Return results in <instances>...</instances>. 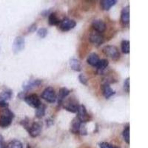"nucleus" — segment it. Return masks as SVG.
Returning <instances> with one entry per match:
<instances>
[{
	"label": "nucleus",
	"mask_w": 148,
	"mask_h": 148,
	"mask_svg": "<svg viewBox=\"0 0 148 148\" xmlns=\"http://www.w3.org/2000/svg\"><path fill=\"white\" fill-rule=\"evenodd\" d=\"M79 133H80L81 135H84V136L87 135V133H88L87 129H86L85 125H84V123H82L81 127H80V130H79Z\"/></svg>",
	"instance_id": "nucleus-30"
},
{
	"label": "nucleus",
	"mask_w": 148,
	"mask_h": 148,
	"mask_svg": "<svg viewBox=\"0 0 148 148\" xmlns=\"http://www.w3.org/2000/svg\"><path fill=\"white\" fill-rule=\"evenodd\" d=\"M25 96H26L25 92H21L18 94V97L19 98V99H24L25 98Z\"/></svg>",
	"instance_id": "nucleus-36"
},
{
	"label": "nucleus",
	"mask_w": 148,
	"mask_h": 148,
	"mask_svg": "<svg viewBox=\"0 0 148 148\" xmlns=\"http://www.w3.org/2000/svg\"><path fill=\"white\" fill-rule=\"evenodd\" d=\"M100 148H112V145L107 142H101L99 145Z\"/></svg>",
	"instance_id": "nucleus-33"
},
{
	"label": "nucleus",
	"mask_w": 148,
	"mask_h": 148,
	"mask_svg": "<svg viewBox=\"0 0 148 148\" xmlns=\"http://www.w3.org/2000/svg\"><path fill=\"white\" fill-rule=\"evenodd\" d=\"M79 80L82 84H84V85H87V84H88V79H87V77H86L84 74L82 73L79 75Z\"/></svg>",
	"instance_id": "nucleus-28"
},
{
	"label": "nucleus",
	"mask_w": 148,
	"mask_h": 148,
	"mask_svg": "<svg viewBox=\"0 0 148 148\" xmlns=\"http://www.w3.org/2000/svg\"><path fill=\"white\" fill-rule=\"evenodd\" d=\"M25 41L22 36H17L14 39V43H13V51L15 53L21 52V51L25 48Z\"/></svg>",
	"instance_id": "nucleus-8"
},
{
	"label": "nucleus",
	"mask_w": 148,
	"mask_h": 148,
	"mask_svg": "<svg viewBox=\"0 0 148 148\" xmlns=\"http://www.w3.org/2000/svg\"><path fill=\"white\" fill-rule=\"evenodd\" d=\"M81 125L82 122L77 117L74 118L71 121L70 131L73 134H79V130H80Z\"/></svg>",
	"instance_id": "nucleus-14"
},
{
	"label": "nucleus",
	"mask_w": 148,
	"mask_h": 148,
	"mask_svg": "<svg viewBox=\"0 0 148 148\" xmlns=\"http://www.w3.org/2000/svg\"><path fill=\"white\" fill-rule=\"evenodd\" d=\"M70 65H71V69L76 72H79L82 71V64L81 62L78 59H72L70 61Z\"/></svg>",
	"instance_id": "nucleus-20"
},
{
	"label": "nucleus",
	"mask_w": 148,
	"mask_h": 148,
	"mask_svg": "<svg viewBox=\"0 0 148 148\" xmlns=\"http://www.w3.org/2000/svg\"><path fill=\"white\" fill-rule=\"evenodd\" d=\"M47 34V29L44 28V27H42V28L39 29L38 31H37V35L39 36L41 39H44V38H45Z\"/></svg>",
	"instance_id": "nucleus-27"
},
{
	"label": "nucleus",
	"mask_w": 148,
	"mask_h": 148,
	"mask_svg": "<svg viewBox=\"0 0 148 148\" xmlns=\"http://www.w3.org/2000/svg\"><path fill=\"white\" fill-rule=\"evenodd\" d=\"M14 118V113L10 111L8 108H5L2 112V116L0 117V126L2 127H7L10 126Z\"/></svg>",
	"instance_id": "nucleus-1"
},
{
	"label": "nucleus",
	"mask_w": 148,
	"mask_h": 148,
	"mask_svg": "<svg viewBox=\"0 0 148 148\" xmlns=\"http://www.w3.org/2000/svg\"><path fill=\"white\" fill-rule=\"evenodd\" d=\"M121 51L125 54H128L130 53V42L127 40H123L121 44Z\"/></svg>",
	"instance_id": "nucleus-24"
},
{
	"label": "nucleus",
	"mask_w": 148,
	"mask_h": 148,
	"mask_svg": "<svg viewBox=\"0 0 148 148\" xmlns=\"http://www.w3.org/2000/svg\"><path fill=\"white\" fill-rule=\"evenodd\" d=\"M0 51H1V47H0Z\"/></svg>",
	"instance_id": "nucleus-40"
},
{
	"label": "nucleus",
	"mask_w": 148,
	"mask_h": 148,
	"mask_svg": "<svg viewBox=\"0 0 148 148\" xmlns=\"http://www.w3.org/2000/svg\"><path fill=\"white\" fill-rule=\"evenodd\" d=\"M124 89L127 92H130V79L127 78L125 79V82H124Z\"/></svg>",
	"instance_id": "nucleus-29"
},
{
	"label": "nucleus",
	"mask_w": 148,
	"mask_h": 148,
	"mask_svg": "<svg viewBox=\"0 0 148 148\" xmlns=\"http://www.w3.org/2000/svg\"><path fill=\"white\" fill-rule=\"evenodd\" d=\"M89 40L90 41L91 43L94 44L95 45L99 46L104 42V37L99 33L92 32L90 35Z\"/></svg>",
	"instance_id": "nucleus-11"
},
{
	"label": "nucleus",
	"mask_w": 148,
	"mask_h": 148,
	"mask_svg": "<svg viewBox=\"0 0 148 148\" xmlns=\"http://www.w3.org/2000/svg\"><path fill=\"white\" fill-rule=\"evenodd\" d=\"M8 104L5 101H0V108H8Z\"/></svg>",
	"instance_id": "nucleus-34"
},
{
	"label": "nucleus",
	"mask_w": 148,
	"mask_h": 148,
	"mask_svg": "<svg viewBox=\"0 0 148 148\" xmlns=\"http://www.w3.org/2000/svg\"><path fill=\"white\" fill-rule=\"evenodd\" d=\"M77 118L80 120L82 123H86L90 120V116L88 114L87 109L84 105H79L77 110Z\"/></svg>",
	"instance_id": "nucleus-6"
},
{
	"label": "nucleus",
	"mask_w": 148,
	"mask_h": 148,
	"mask_svg": "<svg viewBox=\"0 0 148 148\" xmlns=\"http://www.w3.org/2000/svg\"><path fill=\"white\" fill-rule=\"evenodd\" d=\"M41 14H42V16H46L50 14V10H43V11L41 13Z\"/></svg>",
	"instance_id": "nucleus-38"
},
{
	"label": "nucleus",
	"mask_w": 148,
	"mask_h": 148,
	"mask_svg": "<svg viewBox=\"0 0 148 148\" xmlns=\"http://www.w3.org/2000/svg\"><path fill=\"white\" fill-rule=\"evenodd\" d=\"M76 25V22L73 19H70L68 18H64L63 20H61L60 24L59 25V28L63 32L69 31L71 29L74 28Z\"/></svg>",
	"instance_id": "nucleus-5"
},
{
	"label": "nucleus",
	"mask_w": 148,
	"mask_h": 148,
	"mask_svg": "<svg viewBox=\"0 0 148 148\" xmlns=\"http://www.w3.org/2000/svg\"><path fill=\"white\" fill-rule=\"evenodd\" d=\"M117 1L116 0H102L100 2V5L102 10H109L111 8L114 6Z\"/></svg>",
	"instance_id": "nucleus-18"
},
{
	"label": "nucleus",
	"mask_w": 148,
	"mask_h": 148,
	"mask_svg": "<svg viewBox=\"0 0 148 148\" xmlns=\"http://www.w3.org/2000/svg\"><path fill=\"white\" fill-rule=\"evenodd\" d=\"M0 148H5L3 137H2V135H0Z\"/></svg>",
	"instance_id": "nucleus-35"
},
{
	"label": "nucleus",
	"mask_w": 148,
	"mask_h": 148,
	"mask_svg": "<svg viewBox=\"0 0 148 148\" xmlns=\"http://www.w3.org/2000/svg\"><path fill=\"white\" fill-rule=\"evenodd\" d=\"M123 135V138L125 139V142L127 144H129L130 143V127L129 126L126 127L124 130V131L122 133Z\"/></svg>",
	"instance_id": "nucleus-26"
},
{
	"label": "nucleus",
	"mask_w": 148,
	"mask_h": 148,
	"mask_svg": "<svg viewBox=\"0 0 148 148\" xmlns=\"http://www.w3.org/2000/svg\"><path fill=\"white\" fill-rule=\"evenodd\" d=\"M42 81L41 79H34V80H29V81L24 82L22 84V88L25 91H28L34 88H38L41 85Z\"/></svg>",
	"instance_id": "nucleus-10"
},
{
	"label": "nucleus",
	"mask_w": 148,
	"mask_h": 148,
	"mask_svg": "<svg viewBox=\"0 0 148 148\" xmlns=\"http://www.w3.org/2000/svg\"><path fill=\"white\" fill-rule=\"evenodd\" d=\"M13 96V92L11 90H6L2 92V93H0V101H6V100L10 99Z\"/></svg>",
	"instance_id": "nucleus-23"
},
{
	"label": "nucleus",
	"mask_w": 148,
	"mask_h": 148,
	"mask_svg": "<svg viewBox=\"0 0 148 148\" xmlns=\"http://www.w3.org/2000/svg\"><path fill=\"white\" fill-rule=\"evenodd\" d=\"M47 121V126H51V125H53V120L51 119H48L46 120Z\"/></svg>",
	"instance_id": "nucleus-37"
},
{
	"label": "nucleus",
	"mask_w": 148,
	"mask_h": 148,
	"mask_svg": "<svg viewBox=\"0 0 148 148\" xmlns=\"http://www.w3.org/2000/svg\"><path fill=\"white\" fill-rule=\"evenodd\" d=\"M130 21V7L127 5L122 9L121 13V22L124 26L127 25Z\"/></svg>",
	"instance_id": "nucleus-13"
},
{
	"label": "nucleus",
	"mask_w": 148,
	"mask_h": 148,
	"mask_svg": "<svg viewBox=\"0 0 148 148\" xmlns=\"http://www.w3.org/2000/svg\"><path fill=\"white\" fill-rule=\"evenodd\" d=\"M92 27L96 30V32L101 34L106 30V24L101 19H95L92 22Z\"/></svg>",
	"instance_id": "nucleus-12"
},
{
	"label": "nucleus",
	"mask_w": 148,
	"mask_h": 148,
	"mask_svg": "<svg viewBox=\"0 0 148 148\" xmlns=\"http://www.w3.org/2000/svg\"><path fill=\"white\" fill-rule=\"evenodd\" d=\"M36 116L38 119L42 118L43 116L45 114V109L46 106L45 104H41L39 107L37 108H36Z\"/></svg>",
	"instance_id": "nucleus-21"
},
{
	"label": "nucleus",
	"mask_w": 148,
	"mask_h": 148,
	"mask_svg": "<svg viewBox=\"0 0 148 148\" xmlns=\"http://www.w3.org/2000/svg\"><path fill=\"white\" fill-rule=\"evenodd\" d=\"M79 107V105L78 104L77 100L74 97L69 98L68 99L66 100L65 102H64V104H63V108L66 110L71 112V113H76Z\"/></svg>",
	"instance_id": "nucleus-4"
},
{
	"label": "nucleus",
	"mask_w": 148,
	"mask_h": 148,
	"mask_svg": "<svg viewBox=\"0 0 148 148\" xmlns=\"http://www.w3.org/2000/svg\"><path fill=\"white\" fill-rule=\"evenodd\" d=\"M103 53L113 60L117 61L120 58V53L116 46L107 45L103 48Z\"/></svg>",
	"instance_id": "nucleus-2"
},
{
	"label": "nucleus",
	"mask_w": 148,
	"mask_h": 148,
	"mask_svg": "<svg viewBox=\"0 0 148 148\" xmlns=\"http://www.w3.org/2000/svg\"><path fill=\"white\" fill-rule=\"evenodd\" d=\"M70 93H71V90L67 89V88H62L59 89V94H58V103H59V105H60L63 102L65 97H67Z\"/></svg>",
	"instance_id": "nucleus-16"
},
{
	"label": "nucleus",
	"mask_w": 148,
	"mask_h": 148,
	"mask_svg": "<svg viewBox=\"0 0 148 148\" xmlns=\"http://www.w3.org/2000/svg\"><path fill=\"white\" fill-rule=\"evenodd\" d=\"M24 100L25 101V102L28 104L29 106L32 107L34 108H37L42 104L39 96L36 94H30L28 96H26Z\"/></svg>",
	"instance_id": "nucleus-7"
},
{
	"label": "nucleus",
	"mask_w": 148,
	"mask_h": 148,
	"mask_svg": "<svg viewBox=\"0 0 148 148\" xmlns=\"http://www.w3.org/2000/svg\"><path fill=\"white\" fill-rule=\"evenodd\" d=\"M21 125H22V126L24 127L25 128L26 130H27V129L29 128V119L27 118H26L25 119L22 120V121H21Z\"/></svg>",
	"instance_id": "nucleus-31"
},
{
	"label": "nucleus",
	"mask_w": 148,
	"mask_h": 148,
	"mask_svg": "<svg viewBox=\"0 0 148 148\" xmlns=\"http://www.w3.org/2000/svg\"><path fill=\"white\" fill-rule=\"evenodd\" d=\"M42 125L40 122H34L27 129L29 135L33 138L37 137L42 132Z\"/></svg>",
	"instance_id": "nucleus-9"
},
{
	"label": "nucleus",
	"mask_w": 148,
	"mask_h": 148,
	"mask_svg": "<svg viewBox=\"0 0 148 148\" xmlns=\"http://www.w3.org/2000/svg\"><path fill=\"white\" fill-rule=\"evenodd\" d=\"M108 64H109V62H108V61L107 60V59H101V60L99 61V64L96 66L98 71H99V72H102L103 71H104V70L108 67Z\"/></svg>",
	"instance_id": "nucleus-22"
},
{
	"label": "nucleus",
	"mask_w": 148,
	"mask_h": 148,
	"mask_svg": "<svg viewBox=\"0 0 148 148\" xmlns=\"http://www.w3.org/2000/svg\"><path fill=\"white\" fill-rule=\"evenodd\" d=\"M100 59L99 57V56L95 53H92L88 56V59H87V62L90 64V65L92 66V67H96L97 64L99 62Z\"/></svg>",
	"instance_id": "nucleus-17"
},
{
	"label": "nucleus",
	"mask_w": 148,
	"mask_h": 148,
	"mask_svg": "<svg viewBox=\"0 0 148 148\" xmlns=\"http://www.w3.org/2000/svg\"><path fill=\"white\" fill-rule=\"evenodd\" d=\"M42 99L45 100L49 103H54L56 101V95L55 90L52 87H48L45 88L41 95Z\"/></svg>",
	"instance_id": "nucleus-3"
},
{
	"label": "nucleus",
	"mask_w": 148,
	"mask_h": 148,
	"mask_svg": "<svg viewBox=\"0 0 148 148\" xmlns=\"http://www.w3.org/2000/svg\"><path fill=\"white\" fill-rule=\"evenodd\" d=\"M48 22L50 25H59L61 20L58 18L56 13H51L48 16Z\"/></svg>",
	"instance_id": "nucleus-19"
},
{
	"label": "nucleus",
	"mask_w": 148,
	"mask_h": 148,
	"mask_svg": "<svg viewBox=\"0 0 148 148\" xmlns=\"http://www.w3.org/2000/svg\"><path fill=\"white\" fill-rule=\"evenodd\" d=\"M102 93L106 99H110L111 96L116 94V91L111 88L108 84H104L102 85Z\"/></svg>",
	"instance_id": "nucleus-15"
},
{
	"label": "nucleus",
	"mask_w": 148,
	"mask_h": 148,
	"mask_svg": "<svg viewBox=\"0 0 148 148\" xmlns=\"http://www.w3.org/2000/svg\"><path fill=\"white\" fill-rule=\"evenodd\" d=\"M112 148H120L119 147H116V146H113V145H112Z\"/></svg>",
	"instance_id": "nucleus-39"
},
{
	"label": "nucleus",
	"mask_w": 148,
	"mask_h": 148,
	"mask_svg": "<svg viewBox=\"0 0 148 148\" xmlns=\"http://www.w3.org/2000/svg\"><path fill=\"white\" fill-rule=\"evenodd\" d=\"M36 29H37V25L36 24L34 23L28 27V31L30 33L35 32L36 30Z\"/></svg>",
	"instance_id": "nucleus-32"
},
{
	"label": "nucleus",
	"mask_w": 148,
	"mask_h": 148,
	"mask_svg": "<svg viewBox=\"0 0 148 148\" xmlns=\"http://www.w3.org/2000/svg\"><path fill=\"white\" fill-rule=\"evenodd\" d=\"M5 148H22V144L19 141L14 140V141H10L8 145V146Z\"/></svg>",
	"instance_id": "nucleus-25"
}]
</instances>
